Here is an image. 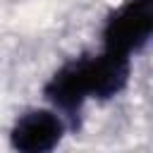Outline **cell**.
<instances>
[{
	"label": "cell",
	"instance_id": "6da1fadb",
	"mask_svg": "<svg viewBox=\"0 0 153 153\" xmlns=\"http://www.w3.org/2000/svg\"><path fill=\"white\" fill-rule=\"evenodd\" d=\"M129 55L105 50L98 57L67 62L53 74L45 96L62 110H76L86 98H110L127 86Z\"/></svg>",
	"mask_w": 153,
	"mask_h": 153
},
{
	"label": "cell",
	"instance_id": "7a4b0ae2",
	"mask_svg": "<svg viewBox=\"0 0 153 153\" xmlns=\"http://www.w3.org/2000/svg\"><path fill=\"white\" fill-rule=\"evenodd\" d=\"M153 33V0L124 2L105 24V50L131 55L141 50Z\"/></svg>",
	"mask_w": 153,
	"mask_h": 153
},
{
	"label": "cell",
	"instance_id": "3957f363",
	"mask_svg": "<svg viewBox=\"0 0 153 153\" xmlns=\"http://www.w3.org/2000/svg\"><path fill=\"white\" fill-rule=\"evenodd\" d=\"M65 131L62 120L50 110H29L12 127V146L24 153H43L60 143Z\"/></svg>",
	"mask_w": 153,
	"mask_h": 153
}]
</instances>
